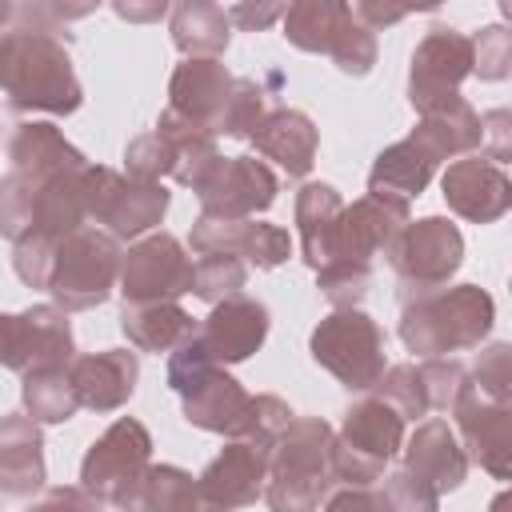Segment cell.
<instances>
[{"label": "cell", "mask_w": 512, "mask_h": 512, "mask_svg": "<svg viewBox=\"0 0 512 512\" xmlns=\"http://www.w3.org/2000/svg\"><path fill=\"white\" fill-rule=\"evenodd\" d=\"M0 88L20 112L40 108L64 116L80 108V84L60 44V20L52 4L16 8L12 24L0 28Z\"/></svg>", "instance_id": "1"}, {"label": "cell", "mask_w": 512, "mask_h": 512, "mask_svg": "<svg viewBox=\"0 0 512 512\" xmlns=\"http://www.w3.org/2000/svg\"><path fill=\"white\" fill-rule=\"evenodd\" d=\"M332 428L324 420H292L268 456L264 500L272 512H316L332 480Z\"/></svg>", "instance_id": "2"}, {"label": "cell", "mask_w": 512, "mask_h": 512, "mask_svg": "<svg viewBox=\"0 0 512 512\" xmlns=\"http://www.w3.org/2000/svg\"><path fill=\"white\" fill-rule=\"evenodd\" d=\"M508 344L488 348V356L480 360L472 384L464 380L456 392V416L464 428V440L472 448V456L496 476H508V452H512V408H508Z\"/></svg>", "instance_id": "3"}, {"label": "cell", "mask_w": 512, "mask_h": 512, "mask_svg": "<svg viewBox=\"0 0 512 512\" xmlns=\"http://www.w3.org/2000/svg\"><path fill=\"white\" fill-rule=\"evenodd\" d=\"M488 328H492V296L480 292L476 284L416 296L404 304V320H400L404 344L428 360L480 344Z\"/></svg>", "instance_id": "4"}, {"label": "cell", "mask_w": 512, "mask_h": 512, "mask_svg": "<svg viewBox=\"0 0 512 512\" xmlns=\"http://www.w3.org/2000/svg\"><path fill=\"white\" fill-rule=\"evenodd\" d=\"M168 384L184 396V420L188 424L208 428V432H224L232 440H244L252 432V396L224 368L200 360L188 340L180 348H172Z\"/></svg>", "instance_id": "5"}, {"label": "cell", "mask_w": 512, "mask_h": 512, "mask_svg": "<svg viewBox=\"0 0 512 512\" xmlns=\"http://www.w3.org/2000/svg\"><path fill=\"white\" fill-rule=\"evenodd\" d=\"M120 272V248L108 232L96 228H76L56 244L52 272H48V292L64 312H84L108 300L112 280Z\"/></svg>", "instance_id": "6"}, {"label": "cell", "mask_w": 512, "mask_h": 512, "mask_svg": "<svg viewBox=\"0 0 512 512\" xmlns=\"http://www.w3.org/2000/svg\"><path fill=\"white\" fill-rule=\"evenodd\" d=\"M404 444V420L392 404H384L380 396L360 400L356 408H348L340 436L332 440L328 456H332V480L340 484H372L384 464L396 456V448Z\"/></svg>", "instance_id": "7"}, {"label": "cell", "mask_w": 512, "mask_h": 512, "mask_svg": "<svg viewBox=\"0 0 512 512\" xmlns=\"http://www.w3.org/2000/svg\"><path fill=\"white\" fill-rule=\"evenodd\" d=\"M312 360L324 364L348 392H368L384 376V332L356 308H340L312 332Z\"/></svg>", "instance_id": "8"}, {"label": "cell", "mask_w": 512, "mask_h": 512, "mask_svg": "<svg viewBox=\"0 0 512 512\" xmlns=\"http://www.w3.org/2000/svg\"><path fill=\"white\" fill-rule=\"evenodd\" d=\"M284 36L304 52H328L340 72L364 76L376 60V40L364 24H356L348 4H292L284 8Z\"/></svg>", "instance_id": "9"}, {"label": "cell", "mask_w": 512, "mask_h": 512, "mask_svg": "<svg viewBox=\"0 0 512 512\" xmlns=\"http://www.w3.org/2000/svg\"><path fill=\"white\" fill-rule=\"evenodd\" d=\"M460 256H464V240H460L456 224H448L440 216L404 224V232L388 248V260L400 276V300L408 304L416 296L440 292L444 280L460 268Z\"/></svg>", "instance_id": "10"}, {"label": "cell", "mask_w": 512, "mask_h": 512, "mask_svg": "<svg viewBox=\"0 0 512 512\" xmlns=\"http://www.w3.org/2000/svg\"><path fill=\"white\" fill-rule=\"evenodd\" d=\"M276 176L252 156H216L196 180L192 192L200 196V216L216 220H252L276 200Z\"/></svg>", "instance_id": "11"}, {"label": "cell", "mask_w": 512, "mask_h": 512, "mask_svg": "<svg viewBox=\"0 0 512 512\" xmlns=\"http://www.w3.org/2000/svg\"><path fill=\"white\" fill-rule=\"evenodd\" d=\"M168 208V192L156 180L120 176L112 168H88V220L108 224V236L128 240L144 228L160 224Z\"/></svg>", "instance_id": "12"}, {"label": "cell", "mask_w": 512, "mask_h": 512, "mask_svg": "<svg viewBox=\"0 0 512 512\" xmlns=\"http://www.w3.org/2000/svg\"><path fill=\"white\" fill-rule=\"evenodd\" d=\"M196 264L184 256L180 240L156 232L120 256V292L124 304H176V296L192 292Z\"/></svg>", "instance_id": "13"}, {"label": "cell", "mask_w": 512, "mask_h": 512, "mask_svg": "<svg viewBox=\"0 0 512 512\" xmlns=\"http://www.w3.org/2000/svg\"><path fill=\"white\" fill-rule=\"evenodd\" d=\"M0 364L20 376L40 368H68L72 364L68 316L52 304H36L20 316L0 312Z\"/></svg>", "instance_id": "14"}, {"label": "cell", "mask_w": 512, "mask_h": 512, "mask_svg": "<svg viewBox=\"0 0 512 512\" xmlns=\"http://www.w3.org/2000/svg\"><path fill=\"white\" fill-rule=\"evenodd\" d=\"M148 456H152V436L140 420L132 416H120L84 456L80 464V488L96 500H108L116 504V496H124L136 476L148 468Z\"/></svg>", "instance_id": "15"}, {"label": "cell", "mask_w": 512, "mask_h": 512, "mask_svg": "<svg viewBox=\"0 0 512 512\" xmlns=\"http://www.w3.org/2000/svg\"><path fill=\"white\" fill-rule=\"evenodd\" d=\"M268 336V308L260 300H248V296H232V300H220L212 308V316L188 336L192 352L208 364H236V360H248Z\"/></svg>", "instance_id": "16"}, {"label": "cell", "mask_w": 512, "mask_h": 512, "mask_svg": "<svg viewBox=\"0 0 512 512\" xmlns=\"http://www.w3.org/2000/svg\"><path fill=\"white\" fill-rule=\"evenodd\" d=\"M468 72H472V40L452 28H432L412 56V84H408L412 108L420 112L440 108L444 100L456 96Z\"/></svg>", "instance_id": "17"}, {"label": "cell", "mask_w": 512, "mask_h": 512, "mask_svg": "<svg viewBox=\"0 0 512 512\" xmlns=\"http://www.w3.org/2000/svg\"><path fill=\"white\" fill-rule=\"evenodd\" d=\"M192 248L200 256H236L244 264L256 268H276L288 260L292 252V236L276 224H256V220H216V216H200L192 224Z\"/></svg>", "instance_id": "18"}, {"label": "cell", "mask_w": 512, "mask_h": 512, "mask_svg": "<svg viewBox=\"0 0 512 512\" xmlns=\"http://www.w3.org/2000/svg\"><path fill=\"white\" fill-rule=\"evenodd\" d=\"M268 456H272V444L264 440H232L196 480L200 496L216 508H244L252 504L260 492H264V480H268Z\"/></svg>", "instance_id": "19"}, {"label": "cell", "mask_w": 512, "mask_h": 512, "mask_svg": "<svg viewBox=\"0 0 512 512\" xmlns=\"http://www.w3.org/2000/svg\"><path fill=\"white\" fill-rule=\"evenodd\" d=\"M444 200L452 212L476 224H492L512 204V184L488 156H464L444 172Z\"/></svg>", "instance_id": "20"}, {"label": "cell", "mask_w": 512, "mask_h": 512, "mask_svg": "<svg viewBox=\"0 0 512 512\" xmlns=\"http://www.w3.org/2000/svg\"><path fill=\"white\" fill-rule=\"evenodd\" d=\"M136 356L124 348H104V352H88V356H72L68 376L76 388L80 408L92 412H112L120 408L132 388H136Z\"/></svg>", "instance_id": "21"}, {"label": "cell", "mask_w": 512, "mask_h": 512, "mask_svg": "<svg viewBox=\"0 0 512 512\" xmlns=\"http://www.w3.org/2000/svg\"><path fill=\"white\" fill-rule=\"evenodd\" d=\"M440 160H444L440 148L416 128L408 140H400V144H392L376 156V164L368 172V192L408 204V196L424 192V184H428V176L436 172Z\"/></svg>", "instance_id": "22"}, {"label": "cell", "mask_w": 512, "mask_h": 512, "mask_svg": "<svg viewBox=\"0 0 512 512\" xmlns=\"http://www.w3.org/2000/svg\"><path fill=\"white\" fill-rule=\"evenodd\" d=\"M232 76L224 72V64L216 60H188L176 68L172 76V112H180L184 120H196L204 124L212 136L220 132V120H224V108L232 100Z\"/></svg>", "instance_id": "23"}, {"label": "cell", "mask_w": 512, "mask_h": 512, "mask_svg": "<svg viewBox=\"0 0 512 512\" xmlns=\"http://www.w3.org/2000/svg\"><path fill=\"white\" fill-rule=\"evenodd\" d=\"M44 488V440L32 416H0V496Z\"/></svg>", "instance_id": "24"}, {"label": "cell", "mask_w": 512, "mask_h": 512, "mask_svg": "<svg viewBox=\"0 0 512 512\" xmlns=\"http://www.w3.org/2000/svg\"><path fill=\"white\" fill-rule=\"evenodd\" d=\"M404 468L412 476H420L436 496H444L448 488H460V480L468 472V456H464V448L456 444V436L444 420H424L416 428V436L408 440Z\"/></svg>", "instance_id": "25"}, {"label": "cell", "mask_w": 512, "mask_h": 512, "mask_svg": "<svg viewBox=\"0 0 512 512\" xmlns=\"http://www.w3.org/2000/svg\"><path fill=\"white\" fill-rule=\"evenodd\" d=\"M248 140L256 144V152L276 160L288 176H308V168L316 160V128L304 112H292V108L268 112Z\"/></svg>", "instance_id": "26"}, {"label": "cell", "mask_w": 512, "mask_h": 512, "mask_svg": "<svg viewBox=\"0 0 512 512\" xmlns=\"http://www.w3.org/2000/svg\"><path fill=\"white\" fill-rule=\"evenodd\" d=\"M8 156H12V172H24L44 184L88 164L52 124H20L8 144Z\"/></svg>", "instance_id": "27"}, {"label": "cell", "mask_w": 512, "mask_h": 512, "mask_svg": "<svg viewBox=\"0 0 512 512\" xmlns=\"http://www.w3.org/2000/svg\"><path fill=\"white\" fill-rule=\"evenodd\" d=\"M204 504L196 480L184 472V468H172V464H148L136 484L116 496V508L124 512H196Z\"/></svg>", "instance_id": "28"}, {"label": "cell", "mask_w": 512, "mask_h": 512, "mask_svg": "<svg viewBox=\"0 0 512 512\" xmlns=\"http://www.w3.org/2000/svg\"><path fill=\"white\" fill-rule=\"evenodd\" d=\"M120 328L140 352H172L196 332V320L176 304H124Z\"/></svg>", "instance_id": "29"}, {"label": "cell", "mask_w": 512, "mask_h": 512, "mask_svg": "<svg viewBox=\"0 0 512 512\" xmlns=\"http://www.w3.org/2000/svg\"><path fill=\"white\" fill-rule=\"evenodd\" d=\"M172 40L192 60H216L228 48V12L216 4H180L172 12Z\"/></svg>", "instance_id": "30"}, {"label": "cell", "mask_w": 512, "mask_h": 512, "mask_svg": "<svg viewBox=\"0 0 512 512\" xmlns=\"http://www.w3.org/2000/svg\"><path fill=\"white\" fill-rule=\"evenodd\" d=\"M340 196L332 184H304L300 196H296V224H300V248H304V260L320 272L324 264V248H328V232L340 216Z\"/></svg>", "instance_id": "31"}, {"label": "cell", "mask_w": 512, "mask_h": 512, "mask_svg": "<svg viewBox=\"0 0 512 512\" xmlns=\"http://www.w3.org/2000/svg\"><path fill=\"white\" fill-rule=\"evenodd\" d=\"M24 408L32 412V420H44V424L72 420L76 408H80V400H76V388H72L68 368L28 372L24 376Z\"/></svg>", "instance_id": "32"}, {"label": "cell", "mask_w": 512, "mask_h": 512, "mask_svg": "<svg viewBox=\"0 0 512 512\" xmlns=\"http://www.w3.org/2000/svg\"><path fill=\"white\" fill-rule=\"evenodd\" d=\"M40 192H44V180H32L24 172L0 176V236L20 240V236L32 232Z\"/></svg>", "instance_id": "33"}, {"label": "cell", "mask_w": 512, "mask_h": 512, "mask_svg": "<svg viewBox=\"0 0 512 512\" xmlns=\"http://www.w3.org/2000/svg\"><path fill=\"white\" fill-rule=\"evenodd\" d=\"M244 280H248V264L244 260L212 252V256H200V264L192 272V292L200 300H208V304H220V300L240 296Z\"/></svg>", "instance_id": "34"}, {"label": "cell", "mask_w": 512, "mask_h": 512, "mask_svg": "<svg viewBox=\"0 0 512 512\" xmlns=\"http://www.w3.org/2000/svg\"><path fill=\"white\" fill-rule=\"evenodd\" d=\"M380 384V400L392 404L400 412V420H416L428 416V400H424V384H420V368L416 364H396L388 368V376L376 380Z\"/></svg>", "instance_id": "35"}, {"label": "cell", "mask_w": 512, "mask_h": 512, "mask_svg": "<svg viewBox=\"0 0 512 512\" xmlns=\"http://www.w3.org/2000/svg\"><path fill=\"white\" fill-rule=\"evenodd\" d=\"M260 120H264V92L252 80H236L232 100H228L224 120H220V132L224 136H252Z\"/></svg>", "instance_id": "36"}, {"label": "cell", "mask_w": 512, "mask_h": 512, "mask_svg": "<svg viewBox=\"0 0 512 512\" xmlns=\"http://www.w3.org/2000/svg\"><path fill=\"white\" fill-rule=\"evenodd\" d=\"M420 368V384H424V400H428V412H444L456 404V392L464 384V368L456 360H424L416 364Z\"/></svg>", "instance_id": "37"}, {"label": "cell", "mask_w": 512, "mask_h": 512, "mask_svg": "<svg viewBox=\"0 0 512 512\" xmlns=\"http://www.w3.org/2000/svg\"><path fill=\"white\" fill-rule=\"evenodd\" d=\"M384 504H388V512H436L440 496L420 476H412L408 468H400L396 476H388Z\"/></svg>", "instance_id": "38"}, {"label": "cell", "mask_w": 512, "mask_h": 512, "mask_svg": "<svg viewBox=\"0 0 512 512\" xmlns=\"http://www.w3.org/2000/svg\"><path fill=\"white\" fill-rule=\"evenodd\" d=\"M508 60H512V44H508L504 28H484L480 40H472V64L484 80L508 76Z\"/></svg>", "instance_id": "39"}, {"label": "cell", "mask_w": 512, "mask_h": 512, "mask_svg": "<svg viewBox=\"0 0 512 512\" xmlns=\"http://www.w3.org/2000/svg\"><path fill=\"white\" fill-rule=\"evenodd\" d=\"M28 512H100V500L88 496L84 488H52L40 504H32Z\"/></svg>", "instance_id": "40"}, {"label": "cell", "mask_w": 512, "mask_h": 512, "mask_svg": "<svg viewBox=\"0 0 512 512\" xmlns=\"http://www.w3.org/2000/svg\"><path fill=\"white\" fill-rule=\"evenodd\" d=\"M508 120H512V116H508L504 108H496V112H488V116L480 120V140H484V136L492 140V144H488V160L500 164V168H504V160L512 156V144H508Z\"/></svg>", "instance_id": "41"}, {"label": "cell", "mask_w": 512, "mask_h": 512, "mask_svg": "<svg viewBox=\"0 0 512 512\" xmlns=\"http://www.w3.org/2000/svg\"><path fill=\"white\" fill-rule=\"evenodd\" d=\"M324 512H388L384 496L380 492H368V488H348V492H336L328 500Z\"/></svg>", "instance_id": "42"}, {"label": "cell", "mask_w": 512, "mask_h": 512, "mask_svg": "<svg viewBox=\"0 0 512 512\" xmlns=\"http://www.w3.org/2000/svg\"><path fill=\"white\" fill-rule=\"evenodd\" d=\"M224 12H228V20H236V24H244V28H264V24H272L276 16H284L280 4H264V8L236 4V8H224Z\"/></svg>", "instance_id": "43"}, {"label": "cell", "mask_w": 512, "mask_h": 512, "mask_svg": "<svg viewBox=\"0 0 512 512\" xmlns=\"http://www.w3.org/2000/svg\"><path fill=\"white\" fill-rule=\"evenodd\" d=\"M116 12L124 20H160L164 16V4H148V8H132V4H116Z\"/></svg>", "instance_id": "44"}, {"label": "cell", "mask_w": 512, "mask_h": 512, "mask_svg": "<svg viewBox=\"0 0 512 512\" xmlns=\"http://www.w3.org/2000/svg\"><path fill=\"white\" fill-rule=\"evenodd\" d=\"M196 512H224V508H216V504H208V500H204V504H200Z\"/></svg>", "instance_id": "45"}]
</instances>
